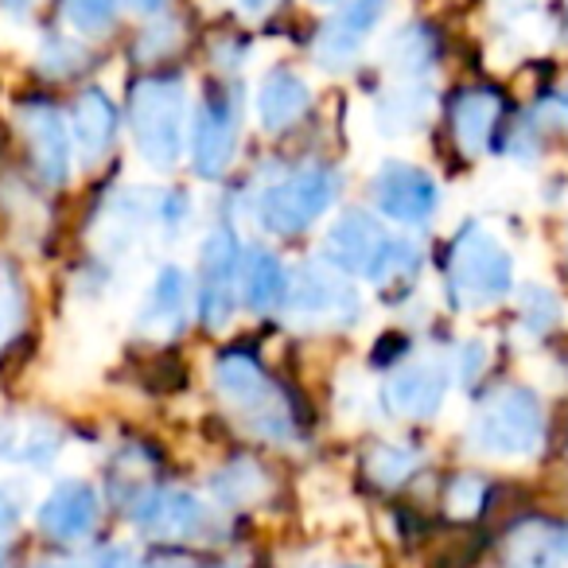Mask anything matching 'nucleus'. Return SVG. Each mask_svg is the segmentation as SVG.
<instances>
[{
	"label": "nucleus",
	"instance_id": "1",
	"mask_svg": "<svg viewBox=\"0 0 568 568\" xmlns=\"http://www.w3.org/2000/svg\"><path fill=\"white\" fill-rule=\"evenodd\" d=\"M448 296L456 308H490L514 288V257L490 230L464 226L448 250Z\"/></svg>",
	"mask_w": 568,
	"mask_h": 568
},
{
	"label": "nucleus",
	"instance_id": "2",
	"mask_svg": "<svg viewBox=\"0 0 568 568\" xmlns=\"http://www.w3.org/2000/svg\"><path fill=\"white\" fill-rule=\"evenodd\" d=\"M471 444L487 456L526 459L545 444V402L529 386H503L479 405L467 428Z\"/></svg>",
	"mask_w": 568,
	"mask_h": 568
},
{
	"label": "nucleus",
	"instance_id": "3",
	"mask_svg": "<svg viewBox=\"0 0 568 568\" xmlns=\"http://www.w3.org/2000/svg\"><path fill=\"white\" fill-rule=\"evenodd\" d=\"M183 113L187 90L180 79H144L129 98V125H133L136 152L149 168H175L183 149Z\"/></svg>",
	"mask_w": 568,
	"mask_h": 568
},
{
	"label": "nucleus",
	"instance_id": "4",
	"mask_svg": "<svg viewBox=\"0 0 568 568\" xmlns=\"http://www.w3.org/2000/svg\"><path fill=\"white\" fill-rule=\"evenodd\" d=\"M214 386L226 397L230 409L250 425V433L265 436V440H284L293 433V413L284 409L276 386L250 355H242V351L222 355L214 363Z\"/></svg>",
	"mask_w": 568,
	"mask_h": 568
},
{
	"label": "nucleus",
	"instance_id": "5",
	"mask_svg": "<svg viewBox=\"0 0 568 568\" xmlns=\"http://www.w3.org/2000/svg\"><path fill=\"white\" fill-rule=\"evenodd\" d=\"M335 191H339V180H335L332 168H301V172H293L288 180L273 183L265 191L257 206L261 226L268 234H301L335 203Z\"/></svg>",
	"mask_w": 568,
	"mask_h": 568
},
{
	"label": "nucleus",
	"instance_id": "6",
	"mask_svg": "<svg viewBox=\"0 0 568 568\" xmlns=\"http://www.w3.org/2000/svg\"><path fill=\"white\" fill-rule=\"evenodd\" d=\"M284 304H288L293 320H312V324L351 327L358 320V293L335 273V268H324V265H304L301 273L288 281Z\"/></svg>",
	"mask_w": 568,
	"mask_h": 568
},
{
	"label": "nucleus",
	"instance_id": "7",
	"mask_svg": "<svg viewBox=\"0 0 568 568\" xmlns=\"http://www.w3.org/2000/svg\"><path fill=\"white\" fill-rule=\"evenodd\" d=\"M242 253L226 226H219L203 245V281H199V320L206 327H226L237 308Z\"/></svg>",
	"mask_w": 568,
	"mask_h": 568
},
{
	"label": "nucleus",
	"instance_id": "8",
	"mask_svg": "<svg viewBox=\"0 0 568 568\" xmlns=\"http://www.w3.org/2000/svg\"><path fill=\"white\" fill-rule=\"evenodd\" d=\"M371 199L382 214H389L394 222L417 226L428 222L440 206V187L436 180L417 164H386L378 168V175L371 180Z\"/></svg>",
	"mask_w": 568,
	"mask_h": 568
},
{
	"label": "nucleus",
	"instance_id": "9",
	"mask_svg": "<svg viewBox=\"0 0 568 568\" xmlns=\"http://www.w3.org/2000/svg\"><path fill=\"white\" fill-rule=\"evenodd\" d=\"M389 245H394V237L366 211L339 214V222L327 230V257H332V265L343 268V273L366 276V281H374L382 273V265L389 257Z\"/></svg>",
	"mask_w": 568,
	"mask_h": 568
},
{
	"label": "nucleus",
	"instance_id": "10",
	"mask_svg": "<svg viewBox=\"0 0 568 568\" xmlns=\"http://www.w3.org/2000/svg\"><path fill=\"white\" fill-rule=\"evenodd\" d=\"M389 0H347L339 12L324 24V32L316 36V63L327 71H339L351 59L363 51V43L371 40V32L382 24Z\"/></svg>",
	"mask_w": 568,
	"mask_h": 568
},
{
	"label": "nucleus",
	"instance_id": "11",
	"mask_svg": "<svg viewBox=\"0 0 568 568\" xmlns=\"http://www.w3.org/2000/svg\"><path fill=\"white\" fill-rule=\"evenodd\" d=\"M20 129H24L28 152H32L40 180L51 183V187L67 183V172H71V133L63 125V113L48 102H28L20 105Z\"/></svg>",
	"mask_w": 568,
	"mask_h": 568
},
{
	"label": "nucleus",
	"instance_id": "12",
	"mask_svg": "<svg viewBox=\"0 0 568 568\" xmlns=\"http://www.w3.org/2000/svg\"><path fill=\"white\" fill-rule=\"evenodd\" d=\"M237 149V105L226 90H211L199 110L195 121V144H191V160H195L199 175H222L234 160Z\"/></svg>",
	"mask_w": 568,
	"mask_h": 568
},
{
	"label": "nucleus",
	"instance_id": "13",
	"mask_svg": "<svg viewBox=\"0 0 568 568\" xmlns=\"http://www.w3.org/2000/svg\"><path fill=\"white\" fill-rule=\"evenodd\" d=\"M141 534L156 537V541H191L211 526V510L187 490H160L149 495L133 510Z\"/></svg>",
	"mask_w": 568,
	"mask_h": 568
},
{
	"label": "nucleus",
	"instance_id": "14",
	"mask_svg": "<svg viewBox=\"0 0 568 568\" xmlns=\"http://www.w3.org/2000/svg\"><path fill=\"white\" fill-rule=\"evenodd\" d=\"M448 394V371L444 363H409L389 378L386 405L405 420H433Z\"/></svg>",
	"mask_w": 568,
	"mask_h": 568
},
{
	"label": "nucleus",
	"instance_id": "15",
	"mask_svg": "<svg viewBox=\"0 0 568 568\" xmlns=\"http://www.w3.org/2000/svg\"><path fill=\"white\" fill-rule=\"evenodd\" d=\"M498 121H503V98L495 90L471 87L452 98V136L464 156H483L490 149Z\"/></svg>",
	"mask_w": 568,
	"mask_h": 568
},
{
	"label": "nucleus",
	"instance_id": "16",
	"mask_svg": "<svg viewBox=\"0 0 568 568\" xmlns=\"http://www.w3.org/2000/svg\"><path fill=\"white\" fill-rule=\"evenodd\" d=\"M98 521V490L90 483H59L40 506V529L55 541H74L87 537Z\"/></svg>",
	"mask_w": 568,
	"mask_h": 568
},
{
	"label": "nucleus",
	"instance_id": "17",
	"mask_svg": "<svg viewBox=\"0 0 568 568\" xmlns=\"http://www.w3.org/2000/svg\"><path fill=\"white\" fill-rule=\"evenodd\" d=\"M568 534L552 521L529 518L506 537V568H565Z\"/></svg>",
	"mask_w": 568,
	"mask_h": 568
},
{
	"label": "nucleus",
	"instance_id": "18",
	"mask_svg": "<svg viewBox=\"0 0 568 568\" xmlns=\"http://www.w3.org/2000/svg\"><path fill=\"white\" fill-rule=\"evenodd\" d=\"M312 105V90L301 74L293 71H268L265 82L257 90V113H261V125L268 133H284V129H293L296 121L308 113Z\"/></svg>",
	"mask_w": 568,
	"mask_h": 568
},
{
	"label": "nucleus",
	"instance_id": "19",
	"mask_svg": "<svg viewBox=\"0 0 568 568\" xmlns=\"http://www.w3.org/2000/svg\"><path fill=\"white\" fill-rule=\"evenodd\" d=\"M113 136H118V105L102 94V90H87L71 110V141L79 144L82 160L94 164L110 152Z\"/></svg>",
	"mask_w": 568,
	"mask_h": 568
},
{
	"label": "nucleus",
	"instance_id": "20",
	"mask_svg": "<svg viewBox=\"0 0 568 568\" xmlns=\"http://www.w3.org/2000/svg\"><path fill=\"white\" fill-rule=\"evenodd\" d=\"M187 296H191V284H187V273L180 268H160V276L152 281L149 296H144V308L136 316V324L144 332H175L187 316Z\"/></svg>",
	"mask_w": 568,
	"mask_h": 568
},
{
	"label": "nucleus",
	"instance_id": "21",
	"mask_svg": "<svg viewBox=\"0 0 568 568\" xmlns=\"http://www.w3.org/2000/svg\"><path fill=\"white\" fill-rule=\"evenodd\" d=\"M288 296V273L268 250L242 253V301L253 312H273Z\"/></svg>",
	"mask_w": 568,
	"mask_h": 568
},
{
	"label": "nucleus",
	"instance_id": "22",
	"mask_svg": "<svg viewBox=\"0 0 568 568\" xmlns=\"http://www.w3.org/2000/svg\"><path fill=\"white\" fill-rule=\"evenodd\" d=\"M389 59H394V67H397V71H405V74H417V71H425V67H433L436 63L433 32H428V28H420V24L397 32L394 43H389Z\"/></svg>",
	"mask_w": 568,
	"mask_h": 568
},
{
	"label": "nucleus",
	"instance_id": "23",
	"mask_svg": "<svg viewBox=\"0 0 568 568\" xmlns=\"http://www.w3.org/2000/svg\"><path fill=\"white\" fill-rule=\"evenodd\" d=\"M261 490H265V475H261V467L250 464V459H237V464H230L226 471L214 475V495L230 506L253 503Z\"/></svg>",
	"mask_w": 568,
	"mask_h": 568
},
{
	"label": "nucleus",
	"instance_id": "24",
	"mask_svg": "<svg viewBox=\"0 0 568 568\" xmlns=\"http://www.w3.org/2000/svg\"><path fill=\"white\" fill-rule=\"evenodd\" d=\"M518 316H521V327H526L529 335H549V332H557L565 308H560V301L549 293V288L529 284L518 301Z\"/></svg>",
	"mask_w": 568,
	"mask_h": 568
},
{
	"label": "nucleus",
	"instance_id": "25",
	"mask_svg": "<svg viewBox=\"0 0 568 568\" xmlns=\"http://www.w3.org/2000/svg\"><path fill=\"white\" fill-rule=\"evenodd\" d=\"M366 471H371V479L386 483V487H397V483H405L417 471V456H413L409 448H397V444H378V448L366 456Z\"/></svg>",
	"mask_w": 568,
	"mask_h": 568
},
{
	"label": "nucleus",
	"instance_id": "26",
	"mask_svg": "<svg viewBox=\"0 0 568 568\" xmlns=\"http://www.w3.org/2000/svg\"><path fill=\"white\" fill-rule=\"evenodd\" d=\"M425 90H397V94H389L386 102L378 105V121L382 129H389V133H405V129L420 125V118H425Z\"/></svg>",
	"mask_w": 568,
	"mask_h": 568
},
{
	"label": "nucleus",
	"instance_id": "27",
	"mask_svg": "<svg viewBox=\"0 0 568 568\" xmlns=\"http://www.w3.org/2000/svg\"><path fill=\"white\" fill-rule=\"evenodd\" d=\"M63 17L71 28L87 36H98L118 17V0H63Z\"/></svg>",
	"mask_w": 568,
	"mask_h": 568
},
{
	"label": "nucleus",
	"instance_id": "28",
	"mask_svg": "<svg viewBox=\"0 0 568 568\" xmlns=\"http://www.w3.org/2000/svg\"><path fill=\"white\" fill-rule=\"evenodd\" d=\"M487 503V483L479 475H456L448 483V495H444V506H448L456 518H475Z\"/></svg>",
	"mask_w": 568,
	"mask_h": 568
},
{
	"label": "nucleus",
	"instance_id": "29",
	"mask_svg": "<svg viewBox=\"0 0 568 568\" xmlns=\"http://www.w3.org/2000/svg\"><path fill=\"white\" fill-rule=\"evenodd\" d=\"M20 316H24V293H20V281L9 265H0V343L17 332Z\"/></svg>",
	"mask_w": 568,
	"mask_h": 568
},
{
	"label": "nucleus",
	"instance_id": "30",
	"mask_svg": "<svg viewBox=\"0 0 568 568\" xmlns=\"http://www.w3.org/2000/svg\"><path fill=\"white\" fill-rule=\"evenodd\" d=\"M17 521H20V503H17V495L0 483V537H9L12 529H17Z\"/></svg>",
	"mask_w": 568,
	"mask_h": 568
},
{
	"label": "nucleus",
	"instance_id": "31",
	"mask_svg": "<svg viewBox=\"0 0 568 568\" xmlns=\"http://www.w3.org/2000/svg\"><path fill=\"white\" fill-rule=\"evenodd\" d=\"M98 568H133V552H125V549H110L102 560H98Z\"/></svg>",
	"mask_w": 568,
	"mask_h": 568
},
{
	"label": "nucleus",
	"instance_id": "32",
	"mask_svg": "<svg viewBox=\"0 0 568 568\" xmlns=\"http://www.w3.org/2000/svg\"><path fill=\"white\" fill-rule=\"evenodd\" d=\"M242 4V12H250V17H261V12H268L276 4V0H237Z\"/></svg>",
	"mask_w": 568,
	"mask_h": 568
},
{
	"label": "nucleus",
	"instance_id": "33",
	"mask_svg": "<svg viewBox=\"0 0 568 568\" xmlns=\"http://www.w3.org/2000/svg\"><path fill=\"white\" fill-rule=\"evenodd\" d=\"M129 9H136V12H160L168 4V0H125Z\"/></svg>",
	"mask_w": 568,
	"mask_h": 568
},
{
	"label": "nucleus",
	"instance_id": "34",
	"mask_svg": "<svg viewBox=\"0 0 568 568\" xmlns=\"http://www.w3.org/2000/svg\"><path fill=\"white\" fill-rule=\"evenodd\" d=\"M149 568H191L187 560H172V557H164V560H152Z\"/></svg>",
	"mask_w": 568,
	"mask_h": 568
},
{
	"label": "nucleus",
	"instance_id": "35",
	"mask_svg": "<svg viewBox=\"0 0 568 568\" xmlns=\"http://www.w3.org/2000/svg\"><path fill=\"white\" fill-rule=\"evenodd\" d=\"M9 12H20V9H28V4H36V0H0Z\"/></svg>",
	"mask_w": 568,
	"mask_h": 568
},
{
	"label": "nucleus",
	"instance_id": "36",
	"mask_svg": "<svg viewBox=\"0 0 568 568\" xmlns=\"http://www.w3.org/2000/svg\"><path fill=\"white\" fill-rule=\"evenodd\" d=\"M557 113H560V118H565V121H568V90H565V94H560V98H557Z\"/></svg>",
	"mask_w": 568,
	"mask_h": 568
},
{
	"label": "nucleus",
	"instance_id": "37",
	"mask_svg": "<svg viewBox=\"0 0 568 568\" xmlns=\"http://www.w3.org/2000/svg\"><path fill=\"white\" fill-rule=\"evenodd\" d=\"M316 4H343V0H316Z\"/></svg>",
	"mask_w": 568,
	"mask_h": 568
},
{
	"label": "nucleus",
	"instance_id": "38",
	"mask_svg": "<svg viewBox=\"0 0 568 568\" xmlns=\"http://www.w3.org/2000/svg\"><path fill=\"white\" fill-rule=\"evenodd\" d=\"M43 568H71V565H43Z\"/></svg>",
	"mask_w": 568,
	"mask_h": 568
}]
</instances>
